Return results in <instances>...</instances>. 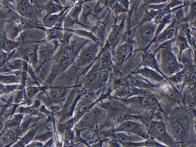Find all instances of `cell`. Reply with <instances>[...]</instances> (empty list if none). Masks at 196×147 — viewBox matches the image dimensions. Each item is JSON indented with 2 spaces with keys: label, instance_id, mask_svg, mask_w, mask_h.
<instances>
[{
  "label": "cell",
  "instance_id": "obj_1",
  "mask_svg": "<svg viewBox=\"0 0 196 147\" xmlns=\"http://www.w3.org/2000/svg\"><path fill=\"white\" fill-rule=\"evenodd\" d=\"M173 42V39L163 43L153 52L155 54L158 52L157 61L159 69L165 76L179 72L183 68L173 53L171 48Z\"/></svg>",
  "mask_w": 196,
  "mask_h": 147
},
{
  "label": "cell",
  "instance_id": "obj_2",
  "mask_svg": "<svg viewBox=\"0 0 196 147\" xmlns=\"http://www.w3.org/2000/svg\"><path fill=\"white\" fill-rule=\"evenodd\" d=\"M157 28V24L151 21L137 25L131 30L128 36L138 47L136 51L148 50L149 45L155 37Z\"/></svg>",
  "mask_w": 196,
  "mask_h": 147
},
{
  "label": "cell",
  "instance_id": "obj_3",
  "mask_svg": "<svg viewBox=\"0 0 196 147\" xmlns=\"http://www.w3.org/2000/svg\"><path fill=\"white\" fill-rule=\"evenodd\" d=\"M168 123L170 131L175 138L184 142L188 139L191 125L186 112L175 113L171 116Z\"/></svg>",
  "mask_w": 196,
  "mask_h": 147
},
{
  "label": "cell",
  "instance_id": "obj_4",
  "mask_svg": "<svg viewBox=\"0 0 196 147\" xmlns=\"http://www.w3.org/2000/svg\"><path fill=\"white\" fill-rule=\"evenodd\" d=\"M184 21H185V17L183 16V13L176 14L170 23L169 26L154 37L149 45L148 49L153 45H154V48L156 47V49L159 44L173 39L177 34L179 25Z\"/></svg>",
  "mask_w": 196,
  "mask_h": 147
},
{
  "label": "cell",
  "instance_id": "obj_5",
  "mask_svg": "<svg viewBox=\"0 0 196 147\" xmlns=\"http://www.w3.org/2000/svg\"><path fill=\"white\" fill-rule=\"evenodd\" d=\"M125 19H123L119 24H117V20L112 27V30L106 40L105 44L101 53H103L107 50L113 53L115 48L118 46L120 42L123 39L124 36V29L125 27Z\"/></svg>",
  "mask_w": 196,
  "mask_h": 147
},
{
  "label": "cell",
  "instance_id": "obj_6",
  "mask_svg": "<svg viewBox=\"0 0 196 147\" xmlns=\"http://www.w3.org/2000/svg\"><path fill=\"white\" fill-rule=\"evenodd\" d=\"M124 43L118 46L113 52L114 59L116 65H122L131 56L134 51V42L130 37H125Z\"/></svg>",
  "mask_w": 196,
  "mask_h": 147
},
{
  "label": "cell",
  "instance_id": "obj_7",
  "mask_svg": "<svg viewBox=\"0 0 196 147\" xmlns=\"http://www.w3.org/2000/svg\"><path fill=\"white\" fill-rule=\"evenodd\" d=\"M117 131L132 133L144 139L148 138L147 129L143 124L137 122L127 120L123 121L117 128Z\"/></svg>",
  "mask_w": 196,
  "mask_h": 147
},
{
  "label": "cell",
  "instance_id": "obj_8",
  "mask_svg": "<svg viewBox=\"0 0 196 147\" xmlns=\"http://www.w3.org/2000/svg\"><path fill=\"white\" fill-rule=\"evenodd\" d=\"M150 127L151 132L155 138L171 146L174 145V139L168 133L163 122H153Z\"/></svg>",
  "mask_w": 196,
  "mask_h": 147
},
{
  "label": "cell",
  "instance_id": "obj_9",
  "mask_svg": "<svg viewBox=\"0 0 196 147\" xmlns=\"http://www.w3.org/2000/svg\"><path fill=\"white\" fill-rule=\"evenodd\" d=\"M129 102L136 104L140 108H151L157 106L158 102L153 97L150 96H143L132 98L129 100Z\"/></svg>",
  "mask_w": 196,
  "mask_h": 147
},
{
  "label": "cell",
  "instance_id": "obj_10",
  "mask_svg": "<svg viewBox=\"0 0 196 147\" xmlns=\"http://www.w3.org/2000/svg\"><path fill=\"white\" fill-rule=\"evenodd\" d=\"M142 55V65L145 67H150L154 70H155L164 78H166L164 75L161 73L159 69L157 60L156 59L155 54L151 50L144 51Z\"/></svg>",
  "mask_w": 196,
  "mask_h": 147
},
{
  "label": "cell",
  "instance_id": "obj_11",
  "mask_svg": "<svg viewBox=\"0 0 196 147\" xmlns=\"http://www.w3.org/2000/svg\"><path fill=\"white\" fill-rule=\"evenodd\" d=\"M107 4L115 14L129 12V0H108Z\"/></svg>",
  "mask_w": 196,
  "mask_h": 147
},
{
  "label": "cell",
  "instance_id": "obj_12",
  "mask_svg": "<svg viewBox=\"0 0 196 147\" xmlns=\"http://www.w3.org/2000/svg\"><path fill=\"white\" fill-rule=\"evenodd\" d=\"M80 5L76 6L72 10L68 16L65 17L63 21L64 26L65 30H68L72 28L76 24H79L78 18L81 11Z\"/></svg>",
  "mask_w": 196,
  "mask_h": 147
},
{
  "label": "cell",
  "instance_id": "obj_13",
  "mask_svg": "<svg viewBox=\"0 0 196 147\" xmlns=\"http://www.w3.org/2000/svg\"><path fill=\"white\" fill-rule=\"evenodd\" d=\"M116 136L119 142L124 145H132L139 141H141L142 138L135 134L125 132L116 133Z\"/></svg>",
  "mask_w": 196,
  "mask_h": 147
},
{
  "label": "cell",
  "instance_id": "obj_14",
  "mask_svg": "<svg viewBox=\"0 0 196 147\" xmlns=\"http://www.w3.org/2000/svg\"><path fill=\"white\" fill-rule=\"evenodd\" d=\"M63 23L60 22L52 27L47 31V40H58L60 42L63 39L65 33L63 32Z\"/></svg>",
  "mask_w": 196,
  "mask_h": 147
},
{
  "label": "cell",
  "instance_id": "obj_15",
  "mask_svg": "<svg viewBox=\"0 0 196 147\" xmlns=\"http://www.w3.org/2000/svg\"><path fill=\"white\" fill-rule=\"evenodd\" d=\"M134 73L137 74H140L147 79L158 82H162L164 80V77L162 75L159 74L156 71L151 69L147 67L139 69Z\"/></svg>",
  "mask_w": 196,
  "mask_h": 147
},
{
  "label": "cell",
  "instance_id": "obj_16",
  "mask_svg": "<svg viewBox=\"0 0 196 147\" xmlns=\"http://www.w3.org/2000/svg\"><path fill=\"white\" fill-rule=\"evenodd\" d=\"M173 42L176 43L177 47L179 48V59H180L183 51L185 49L190 48V46L186 38L179 35L178 33H177L176 36L173 38Z\"/></svg>",
  "mask_w": 196,
  "mask_h": 147
},
{
  "label": "cell",
  "instance_id": "obj_17",
  "mask_svg": "<svg viewBox=\"0 0 196 147\" xmlns=\"http://www.w3.org/2000/svg\"><path fill=\"white\" fill-rule=\"evenodd\" d=\"M130 93L128 86L126 84H121L118 85L117 89V93L119 97H124Z\"/></svg>",
  "mask_w": 196,
  "mask_h": 147
},
{
  "label": "cell",
  "instance_id": "obj_18",
  "mask_svg": "<svg viewBox=\"0 0 196 147\" xmlns=\"http://www.w3.org/2000/svg\"><path fill=\"white\" fill-rule=\"evenodd\" d=\"M46 9L47 12L46 17H47L51 15V14H53L55 12L61 11L62 10V8L57 4H54L51 2L47 5Z\"/></svg>",
  "mask_w": 196,
  "mask_h": 147
},
{
  "label": "cell",
  "instance_id": "obj_19",
  "mask_svg": "<svg viewBox=\"0 0 196 147\" xmlns=\"http://www.w3.org/2000/svg\"><path fill=\"white\" fill-rule=\"evenodd\" d=\"M51 96L55 101H59L61 99L62 92L58 88H54L51 91Z\"/></svg>",
  "mask_w": 196,
  "mask_h": 147
},
{
  "label": "cell",
  "instance_id": "obj_20",
  "mask_svg": "<svg viewBox=\"0 0 196 147\" xmlns=\"http://www.w3.org/2000/svg\"><path fill=\"white\" fill-rule=\"evenodd\" d=\"M168 96L171 99L175 101H179L181 97V94L176 89H171L168 93Z\"/></svg>",
  "mask_w": 196,
  "mask_h": 147
},
{
  "label": "cell",
  "instance_id": "obj_21",
  "mask_svg": "<svg viewBox=\"0 0 196 147\" xmlns=\"http://www.w3.org/2000/svg\"><path fill=\"white\" fill-rule=\"evenodd\" d=\"M141 145L147 146L148 147H164L162 145L157 142L154 139H150L145 142L144 144Z\"/></svg>",
  "mask_w": 196,
  "mask_h": 147
},
{
  "label": "cell",
  "instance_id": "obj_22",
  "mask_svg": "<svg viewBox=\"0 0 196 147\" xmlns=\"http://www.w3.org/2000/svg\"><path fill=\"white\" fill-rule=\"evenodd\" d=\"M168 0H144V4L145 5L151 4H158L165 3L168 1Z\"/></svg>",
  "mask_w": 196,
  "mask_h": 147
},
{
  "label": "cell",
  "instance_id": "obj_23",
  "mask_svg": "<svg viewBox=\"0 0 196 147\" xmlns=\"http://www.w3.org/2000/svg\"><path fill=\"white\" fill-rule=\"evenodd\" d=\"M15 43L9 40H6L3 43V47L5 48H10L15 46Z\"/></svg>",
  "mask_w": 196,
  "mask_h": 147
},
{
  "label": "cell",
  "instance_id": "obj_24",
  "mask_svg": "<svg viewBox=\"0 0 196 147\" xmlns=\"http://www.w3.org/2000/svg\"><path fill=\"white\" fill-rule=\"evenodd\" d=\"M19 133V132L18 130H15V131H11V132L8 133L7 137L9 139H15L17 137V135H18Z\"/></svg>",
  "mask_w": 196,
  "mask_h": 147
},
{
  "label": "cell",
  "instance_id": "obj_25",
  "mask_svg": "<svg viewBox=\"0 0 196 147\" xmlns=\"http://www.w3.org/2000/svg\"><path fill=\"white\" fill-rule=\"evenodd\" d=\"M33 132H30V133H29L28 135H26L25 137V138L23 139V143L26 144L28 143V142L32 138V137H33Z\"/></svg>",
  "mask_w": 196,
  "mask_h": 147
},
{
  "label": "cell",
  "instance_id": "obj_26",
  "mask_svg": "<svg viewBox=\"0 0 196 147\" xmlns=\"http://www.w3.org/2000/svg\"><path fill=\"white\" fill-rule=\"evenodd\" d=\"M38 89L35 88H31L28 89L27 91V94L29 96H31L35 94L37 92Z\"/></svg>",
  "mask_w": 196,
  "mask_h": 147
},
{
  "label": "cell",
  "instance_id": "obj_27",
  "mask_svg": "<svg viewBox=\"0 0 196 147\" xmlns=\"http://www.w3.org/2000/svg\"><path fill=\"white\" fill-rule=\"evenodd\" d=\"M22 119V116L19 115H16L15 116L14 118V121L15 123L19 124L20 122Z\"/></svg>",
  "mask_w": 196,
  "mask_h": 147
},
{
  "label": "cell",
  "instance_id": "obj_28",
  "mask_svg": "<svg viewBox=\"0 0 196 147\" xmlns=\"http://www.w3.org/2000/svg\"><path fill=\"white\" fill-rule=\"evenodd\" d=\"M2 88L1 86H0V92H1L2 91Z\"/></svg>",
  "mask_w": 196,
  "mask_h": 147
},
{
  "label": "cell",
  "instance_id": "obj_29",
  "mask_svg": "<svg viewBox=\"0 0 196 147\" xmlns=\"http://www.w3.org/2000/svg\"><path fill=\"white\" fill-rule=\"evenodd\" d=\"M108 1V0H105V2L106 4H107V3Z\"/></svg>",
  "mask_w": 196,
  "mask_h": 147
}]
</instances>
